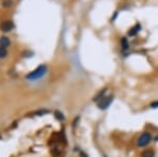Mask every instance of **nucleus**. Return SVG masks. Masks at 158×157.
Instances as JSON below:
<instances>
[{"label": "nucleus", "mask_w": 158, "mask_h": 157, "mask_svg": "<svg viewBox=\"0 0 158 157\" xmlns=\"http://www.w3.org/2000/svg\"><path fill=\"white\" fill-rule=\"evenodd\" d=\"M47 67L42 64L40 67H38L36 70H34L33 72H31L29 75L26 76V78L27 79H31V80H36V79H39L41 78L42 76H44V74L47 73Z\"/></svg>", "instance_id": "1"}, {"label": "nucleus", "mask_w": 158, "mask_h": 157, "mask_svg": "<svg viewBox=\"0 0 158 157\" xmlns=\"http://www.w3.org/2000/svg\"><path fill=\"white\" fill-rule=\"evenodd\" d=\"M113 99L114 97L112 96V95H109V96H103L102 98H100L98 101H97V105H98V108L100 110H105V109H108L111 103L113 102Z\"/></svg>", "instance_id": "2"}, {"label": "nucleus", "mask_w": 158, "mask_h": 157, "mask_svg": "<svg viewBox=\"0 0 158 157\" xmlns=\"http://www.w3.org/2000/svg\"><path fill=\"white\" fill-rule=\"evenodd\" d=\"M152 140V135L149 132H144L139 136L137 139V145L138 147H146Z\"/></svg>", "instance_id": "3"}, {"label": "nucleus", "mask_w": 158, "mask_h": 157, "mask_svg": "<svg viewBox=\"0 0 158 157\" xmlns=\"http://www.w3.org/2000/svg\"><path fill=\"white\" fill-rule=\"evenodd\" d=\"M141 30V25L139 23H136L133 28H131V29L129 30V36H131V37H134V36H136L139 33V31Z\"/></svg>", "instance_id": "4"}, {"label": "nucleus", "mask_w": 158, "mask_h": 157, "mask_svg": "<svg viewBox=\"0 0 158 157\" xmlns=\"http://www.w3.org/2000/svg\"><path fill=\"white\" fill-rule=\"evenodd\" d=\"M13 28H14V23H13L12 21H5V22H3L1 24V30H2L3 32H10Z\"/></svg>", "instance_id": "5"}, {"label": "nucleus", "mask_w": 158, "mask_h": 157, "mask_svg": "<svg viewBox=\"0 0 158 157\" xmlns=\"http://www.w3.org/2000/svg\"><path fill=\"white\" fill-rule=\"evenodd\" d=\"M140 157H155V152L151 149H146L141 153Z\"/></svg>", "instance_id": "6"}, {"label": "nucleus", "mask_w": 158, "mask_h": 157, "mask_svg": "<svg viewBox=\"0 0 158 157\" xmlns=\"http://www.w3.org/2000/svg\"><path fill=\"white\" fill-rule=\"evenodd\" d=\"M0 45L3 48H6L10 45V39L8 37H2L0 39Z\"/></svg>", "instance_id": "7"}, {"label": "nucleus", "mask_w": 158, "mask_h": 157, "mask_svg": "<svg viewBox=\"0 0 158 157\" xmlns=\"http://www.w3.org/2000/svg\"><path fill=\"white\" fill-rule=\"evenodd\" d=\"M121 47H122L123 51H128V50H129L130 45L128 40H126V38H122V39H121Z\"/></svg>", "instance_id": "8"}, {"label": "nucleus", "mask_w": 158, "mask_h": 157, "mask_svg": "<svg viewBox=\"0 0 158 157\" xmlns=\"http://www.w3.org/2000/svg\"><path fill=\"white\" fill-rule=\"evenodd\" d=\"M6 49L3 47H0V58H3V57H5L6 56Z\"/></svg>", "instance_id": "9"}, {"label": "nucleus", "mask_w": 158, "mask_h": 157, "mask_svg": "<svg viewBox=\"0 0 158 157\" xmlns=\"http://www.w3.org/2000/svg\"><path fill=\"white\" fill-rule=\"evenodd\" d=\"M151 108H153V109L158 108V101L157 102H153L152 105H151Z\"/></svg>", "instance_id": "10"}]
</instances>
